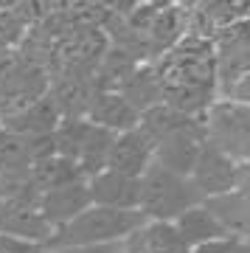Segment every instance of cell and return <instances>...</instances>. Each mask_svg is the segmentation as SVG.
<instances>
[{"instance_id": "2", "label": "cell", "mask_w": 250, "mask_h": 253, "mask_svg": "<svg viewBox=\"0 0 250 253\" xmlns=\"http://www.w3.org/2000/svg\"><path fill=\"white\" fill-rule=\"evenodd\" d=\"M141 180V200H138V211L146 219L155 222H174V219L203 203V197L197 194L194 183L174 174L169 169H163L158 163H149V169L138 177Z\"/></svg>"}, {"instance_id": "1", "label": "cell", "mask_w": 250, "mask_h": 253, "mask_svg": "<svg viewBox=\"0 0 250 253\" xmlns=\"http://www.w3.org/2000/svg\"><path fill=\"white\" fill-rule=\"evenodd\" d=\"M146 225L138 208H104V206H87L82 214L56 228L51 236V245L56 251L62 248H84V245H110L124 242L126 236L141 231Z\"/></svg>"}, {"instance_id": "7", "label": "cell", "mask_w": 250, "mask_h": 253, "mask_svg": "<svg viewBox=\"0 0 250 253\" xmlns=\"http://www.w3.org/2000/svg\"><path fill=\"white\" fill-rule=\"evenodd\" d=\"M87 206H90L87 180H71V183H62V186H54V189L42 191L40 203H37L40 214L48 219V225L54 228V231L68 225Z\"/></svg>"}, {"instance_id": "9", "label": "cell", "mask_w": 250, "mask_h": 253, "mask_svg": "<svg viewBox=\"0 0 250 253\" xmlns=\"http://www.w3.org/2000/svg\"><path fill=\"white\" fill-rule=\"evenodd\" d=\"M90 206H104V208H138L141 200V180L126 177V174L101 169L87 180Z\"/></svg>"}, {"instance_id": "11", "label": "cell", "mask_w": 250, "mask_h": 253, "mask_svg": "<svg viewBox=\"0 0 250 253\" xmlns=\"http://www.w3.org/2000/svg\"><path fill=\"white\" fill-rule=\"evenodd\" d=\"M62 121V113L54 104V99L45 93L42 99H37L34 104H28L23 113L11 116L3 121V129L6 132H14L20 138H42V135H54V129Z\"/></svg>"}, {"instance_id": "15", "label": "cell", "mask_w": 250, "mask_h": 253, "mask_svg": "<svg viewBox=\"0 0 250 253\" xmlns=\"http://www.w3.org/2000/svg\"><path fill=\"white\" fill-rule=\"evenodd\" d=\"M228 96L233 101H239V104H248L250 107V71L242 73L239 79L231 82V87H228Z\"/></svg>"}, {"instance_id": "14", "label": "cell", "mask_w": 250, "mask_h": 253, "mask_svg": "<svg viewBox=\"0 0 250 253\" xmlns=\"http://www.w3.org/2000/svg\"><path fill=\"white\" fill-rule=\"evenodd\" d=\"M121 96L132 104L138 113L161 104V76L149 68H135L132 76L121 84Z\"/></svg>"}, {"instance_id": "13", "label": "cell", "mask_w": 250, "mask_h": 253, "mask_svg": "<svg viewBox=\"0 0 250 253\" xmlns=\"http://www.w3.org/2000/svg\"><path fill=\"white\" fill-rule=\"evenodd\" d=\"M203 206L216 217L225 234H250V197L242 191H228L219 197L203 200Z\"/></svg>"}, {"instance_id": "10", "label": "cell", "mask_w": 250, "mask_h": 253, "mask_svg": "<svg viewBox=\"0 0 250 253\" xmlns=\"http://www.w3.org/2000/svg\"><path fill=\"white\" fill-rule=\"evenodd\" d=\"M84 118H87L90 124H96V126H101V129L118 135V132H126V129L138 126L141 113H138L118 90H96V96L90 101L87 116Z\"/></svg>"}, {"instance_id": "5", "label": "cell", "mask_w": 250, "mask_h": 253, "mask_svg": "<svg viewBox=\"0 0 250 253\" xmlns=\"http://www.w3.org/2000/svg\"><path fill=\"white\" fill-rule=\"evenodd\" d=\"M188 180L194 183L197 194L203 200L228 194V191L236 189V161H231L228 155H222L216 146H211L206 141L194 169L188 174Z\"/></svg>"}, {"instance_id": "4", "label": "cell", "mask_w": 250, "mask_h": 253, "mask_svg": "<svg viewBox=\"0 0 250 253\" xmlns=\"http://www.w3.org/2000/svg\"><path fill=\"white\" fill-rule=\"evenodd\" d=\"M206 146V129H203V121L197 118H188L186 124H180L177 129H171L169 135H163L158 144H155V158L152 161L163 169H169L174 174H183L188 177L191 169H194L197 158Z\"/></svg>"}, {"instance_id": "16", "label": "cell", "mask_w": 250, "mask_h": 253, "mask_svg": "<svg viewBox=\"0 0 250 253\" xmlns=\"http://www.w3.org/2000/svg\"><path fill=\"white\" fill-rule=\"evenodd\" d=\"M56 253H124L121 242H110V245H84V248H62Z\"/></svg>"}, {"instance_id": "6", "label": "cell", "mask_w": 250, "mask_h": 253, "mask_svg": "<svg viewBox=\"0 0 250 253\" xmlns=\"http://www.w3.org/2000/svg\"><path fill=\"white\" fill-rule=\"evenodd\" d=\"M155 158V144L149 138L143 135L138 126L126 129V132H118L110 144V152H107V166L110 172H118V174H126V177H141L149 163Z\"/></svg>"}, {"instance_id": "12", "label": "cell", "mask_w": 250, "mask_h": 253, "mask_svg": "<svg viewBox=\"0 0 250 253\" xmlns=\"http://www.w3.org/2000/svg\"><path fill=\"white\" fill-rule=\"evenodd\" d=\"M171 225H174L177 236L188 245V248H197V245H206V242H216V239H228L225 228L216 222V217L203 206V203L194 206V208H188V211H183Z\"/></svg>"}, {"instance_id": "8", "label": "cell", "mask_w": 250, "mask_h": 253, "mask_svg": "<svg viewBox=\"0 0 250 253\" xmlns=\"http://www.w3.org/2000/svg\"><path fill=\"white\" fill-rule=\"evenodd\" d=\"M0 234L17 236L23 242L42 245V242H51L54 228L48 225V219L40 214L37 206L0 200Z\"/></svg>"}, {"instance_id": "3", "label": "cell", "mask_w": 250, "mask_h": 253, "mask_svg": "<svg viewBox=\"0 0 250 253\" xmlns=\"http://www.w3.org/2000/svg\"><path fill=\"white\" fill-rule=\"evenodd\" d=\"M206 141L231 161H250V107L233 99L214 101L206 110Z\"/></svg>"}]
</instances>
